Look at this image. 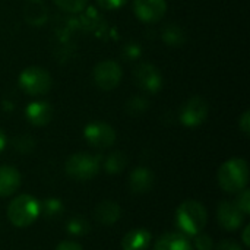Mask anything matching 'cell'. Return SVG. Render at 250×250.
Masks as SVG:
<instances>
[{
  "label": "cell",
  "mask_w": 250,
  "mask_h": 250,
  "mask_svg": "<svg viewBox=\"0 0 250 250\" xmlns=\"http://www.w3.org/2000/svg\"><path fill=\"white\" fill-rule=\"evenodd\" d=\"M64 170L75 180H91L100 173V158L85 152L73 154L67 158Z\"/></svg>",
  "instance_id": "obj_5"
},
{
  "label": "cell",
  "mask_w": 250,
  "mask_h": 250,
  "mask_svg": "<svg viewBox=\"0 0 250 250\" xmlns=\"http://www.w3.org/2000/svg\"><path fill=\"white\" fill-rule=\"evenodd\" d=\"M208 103L201 97L189 98L179 111V119L183 126L186 127H198L201 126L208 117Z\"/></svg>",
  "instance_id": "obj_7"
},
{
  "label": "cell",
  "mask_w": 250,
  "mask_h": 250,
  "mask_svg": "<svg viewBox=\"0 0 250 250\" xmlns=\"http://www.w3.org/2000/svg\"><path fill=\"white\" fill-rule=\"evenodd\" d=\"M83 136L91 146L100 149L110 148L116 142V130L104 122L88 123L83 129Z\"/></svg>",
  "instance_id": "obj_9"
},
{
  "label": "cell",
  "mask_w": 250,
  "mask_h": 250,
  "mask_svg": "<svg viewBox=\"0 0 250 250\" xmlns=\"http://www.w3.org/2000/svg\"><path fill=\"white\" fill-rule=\"evenodd\" d=\"M21 186V174L15 167L0 166V198L13 195Z\"/></svg>",
  "instance_id": "obj_16"
},
{
  "label": "cell",
  "mask_w": 250,
  "mask_h": 250,
  "mask_svg": "<svg viewBox=\"0 0 250 250\" xmlns=\"http://www.w3.org/2000/svg\"><path fill=\"white\" fill-rule=\"evenodd\" d=\"M154 250H193V246L182 233H166L157 240Z\"/></svg>",
  "instance_id": "obj_18"
},
{
  "label": "cell",
  "mask_w": 250,
  "mask_h": 250,
  "mask_svg": "<svg viewBox=\"0 0 250 250\" xmlns=\"http://www.w3.org/2000/svg\"><path fill=\"white\" fill-rule=\"evenodd\" d=\"M215 250H243V248L233 239H224L217 245Z\"/></svg>",
  "instance_id": "obj_30"
},
{
  "label": "cell",
  "mask_w": 250,
  "mask_h": 250,
  "mask_svg": "<svg viewBox=\"0 0 250 250\" xmlns=\"http://www.w3.org/2000/svg\"><path fill=\"white\" fill-rule=\"evenodd\" d=\"M152 236L146 229L138 227L126 233V236L122 240V249L123 250H148L151 245Z\"/></svg>",
  "instance_id": "obj_14"
},
{
  "label": "cell",
  "mask_w": 250,
  "mask_h": 250,
  "mask_svg": "<svg viewBox=\"0 0 250 250\" xmlns=\"http://www.w3.org/2000/svg\"><path fill=\"white\" fill-rule=\"evenodd\" d=\"M163 41L170 45V47H182L186 41V35H185V31L179 26V25H174V23H170L167 26H164L163 29Z\"/></svg>",
  "instance_id": "obj_19"
},
{
  "label": "cell",
  "mask_w": 250,
  "mask_h": 250,
  "mask_svg": "<svg viewBox=\"0 0 250 250\" xmlns=\"http://www.w3.org/2000/svg\"><path fill=\"white\" fill-rule=\"evenodd\" d=\"M122 215V208L117 202L114 201H103L100 202L95 209H94V217L98 223H101L103 226H113L114 223L119 221Z\"/></svg>",
  "instance_id": "obj_15"
},
{
  "label": "cell",
  "mask_w": 250,
  "mask_h": 250,
  "mask_svg": "<svg viewBox=\"0 0 250 250\" xmlns=\"http://www.w3.org/2000/svg\"><path fill=\"white\" fill-rule=\"evenodd\" d=\"M38 215L40 202L28 193L16 196L7 207V218L18 229L31 226L38 218Z\"/></svg>",
  "instance_id": "obj_3"
},
{
  "label": "cell",
  "mask_w": 250,
  "mask_h": 250,
  "mask_svg": "<svg viewBox=\"0 0 250 250\" xmlns=\"http://www.w3.org/2000/svg\"><path fill=\"white\" fill-rule=\"evenodd\" d=\"M56 250H83V248L76 243V242H72V240H66V242H62L57 245Z\"/></svg>",
  "instance_id": "obj_32"
},
{
  "label": "cell",
  "mask_w": 250,
  "mask_h": 250,
  "mask_svg": "<svg viewBox=\"0 0 250 250\" xmlns=\"http://www.w3.org/2000/svg\"><path fill=\"white\" fill-rule=\"evenodd\" d=\"M245 214L231 201H221L217 208V218L220 226L227 231L239 230L245 223Z\"/></svg>",
  "instance_id": "obj_11"
},
{
  "label": "cell",
  "mask_w": 250,
  "mask_h": 250,
  "mask_svg": "<svg viewBox=\"0 0 250 250\" xmlns=\"http://www.w3.org/2000/svg\"><path fill=\"white\" fill-rule=\"evenodd\" d=\"M25 116L32 126H45L53 119V107L47 101H34L25 108Z\"/></svg>",
  "instance_id": "obj_13"
},
{
  "label": "cell",
  "mask_w": 250,
  "mask_h": 250,
  "mask_svg": "<svg viewBox=\"0 0 250 250\" xmlns=\"http://www.w3.org/2000/svg\"><path fill=\"white\" fill-rule=\"evenodd\" d=\"M239 127H240V130L246 135V136H249L250 133V111L249 110H246L242 116H240V119H239Z\"/></svg>",
  "instance_id": "obj_31"
},
{
  "label": "cell",
  "mask_w": 250,
  "mask_h": 250,
  "mask_svg": "<svg viewBox=\"0 0 250 250\" xmlns=\"http://www.w3.org/2000/svg\"><path fill=\"white\" fill-rule=\"evenodd\" d=\"M249 233H250V226H246V227H245V230H243V234H242V240H243V243H245V246H246V248H249L250 246Z\"/></svg>",
  "instance_id": "obj_33"
},
{
  "label": "cell",
  "mask_w": 250,
  "mask_h": 250,
  "mask_svg": "<svg viewBox=\"0 0 250 250\" xmlns=\"http://www.w3.org/2000/svg\"><path fill=\"white\" fill-rule=\"evenodd\" d=\"M135 15L146 23L158 22L167 12L166 0H133Z\"/></svg>",
  "instance_id": "obj_10"
},
{
  "label": "cell",
  "mask_w": 250,
  "mask_h": 250,
  "mask_svg": "<svg viewBox=\"0 0 250 250\" xmlns=\"http://www.w3.org/2000/svg\"><path fill=\"white\" fill-rule=\"evenodd\" d=\"M63 211H64L63 202L57 198H48L40 205V212H42L45 218H57L62 215Z\"/></svg>",
  "instance_id": "obj_21"
},
{
  "label": "cell",
  "mask_w": 250,
  "mask_h": 250,
  "mask_svg": "<svg viewBox=\"0 0 250 250\" xmlns=\"http://www.w3.org/2000/svg\"><path fill=\"white\" fill-rule=\"evenodd\" d=\"M23 16L29 25L40 26L45 23L48 18V10L42 0H26L23 6Z\"/></svg>",
  "instance_id": "obj_17"
},
{
  "label": "cell",
  "mask_w": 250,
  "mask_h": 250,
  "mask_svg": "<svg viewBox=\"0 0 250 250\" xmlns=\"http://www.w3.org/2000/svg\"><path fill=\"white\" fill-rule=\"evenodd\" d=\"M218 185L227 193H239L249 182V166L243 158H231L218 168Z\"/></svg>",
  "instance_id": "obj_1"
},
{
  "label": "cell",
  "mask_w": 250,
  "mask_h": 250,
  "mask_svg": "<svg viewBox=\"0 0 250 250\" xmlns=\"http://www.w3.org/2000/svg\"><path fill=\"white\" fill-rule=\"evenodd\" d=\"M126 166H127V157L122 151L111 152L104 161V168L108 174H119L126 168Z\"/></svg>",
  "instance_id": "obj_20"
},
{
  "label": "cell",
  "mask_w": 250,
  "mask_h": 250,
  "mask_svg": "<svg viewBox=\"0 0 250 250\" xmlns=\"http://www.w3.org/2000/svg\"><path fill=\"white\" fill-rule=\"evenodd\" d=\"M4 146H6V135H4V132L0 129V152L4 149Z\"/></svg>",
  "instance_id": "obj_34"
},
{
  "label": "cell",
  "mask_w": 250,
  "mask_h": 250,
  "mask_svg": "<svg viewBox=\"0 0 250 250\" xmlns=\"http://www.w3.org/2000/svg\"><path fill=\"white\" fill-rule=\"evenodd\" d=\"M155 182L154 173L148 167H138L129 176V188L136 195L148 193Z\"/></svg>",
  "instance_id": "obj_12"
},
{
  "label": "cell",
  "mask_w": 250,
  "mask_h": 250,
  "mask_svg": "<svg viewBox=\"0 0 250 250\" xmlns=\"http://www.w3.org/2000/svg\"><path fill=\"white\" fill-rule=\"evenodd\" d=\"M13 145H15V148H16L19 152L26 154V152H31V151H32V148H34V141H32V138H29V136H19V138H15Z\"/></svg>",
  "instance_id": "obj_27"
},
{
  "label": "cell",
  "mask_w": 250,
  "mask_h": 250,
  "mask_svg": "<svg viewBox=\"0 0 250 250\" xmlns=\"http://www.w3.org/2000/svg\"><path fill=\"white\" fill-rule=\"evenodd\" d=\"M236 207L245 214V215H249L250 212V192L248 189H243L239 192L236 201H234Z\"/></svg>",
  "instance_id": "obj_25"
},
{
  "label": "cell",
  "mask_w": 250,
  "mask_h": 250,
  "mask_svg": "<svg viewBox=\"0 0 250 250\" xmlns=\"http://www.w3.org/2000/svg\"><path fill=\"white\" fill-rule=\"evenodd\" d=\"M133 79L141 91L146 94H157L163 88V76L151 63H141L133 70Z\"/></svg>",
  "instance_id": "obj_8"
},
{
  "label": "cell",
  "mask_w": 250,
  "mask_h": 250,
  "mask_svg": "<svg viewBox=\"0 0 250 250\" xmlns=\"http://www.w3.org/2000/svg\"><path fill=\"white\" fill-rule=\"evenodd\" d=\"M54 3L64 12H69V13H76V12H81L88 0H54Z\"/></svg>",
  "instance_id": "obj_24"
},
{
  "label": "cell",
  "mask_w": 250,
  "mask_h": 250,
  "mask_svg": "<svg viewBox=\"0 0 250 250\" xmlns=\"http://www.w3.org/2000/svg\"><path fill=\"white\" fill-rule=\"evenodd\" d=\"M207 208L193 199L185 201L176 211V224L185 236L199 234L207 226Z\"/></svg>",
  "instance_id": "obj_2"
},
{
  "label": "cell",
  "mask_w": 250,
  "mask_h": 250,
  "mask_svg": "<svg viewBox=\"0 0 250 250\" xmlns=\"http://www.w3.org/2000/svg\"><path fill=\"white\" fill-rule=\"evenodd\" d=\"M142 54V50H141V45L136 44V42H129L123 47L122 50V56L126 59V60H136L139 59Z\"/></svg>",
  "instance_id": "obj_26"
},
{
  "label": "cell",
  "mask_w": 250,
  "mask_h": 250,
  "mask_svg": "<svg viewBox=\"0 0 250 250\" xmlns=\"http://www.w3.org/2000/svg\"><path fill=\"white\" fill-rule=\"evenodd\" d=\"M122 67L114 60H104L100 62L92 72V78L95 85L103 91H111L114 89L120 81H122Z\"/></svg>",
  "instance_id": "obj_6"
},
{
  "label": "cell",
  "mask_w": 250,
  "mask_h": 250,
  "mask_svg": "<svg viewBox=\"0 0 250 250\" xmlns=\"http://www.w3.org/2000/svg\"><path fill=\"white\" fill-rule=\"evenodd\" d=\"M149 107V103L146 98L144 97H132L127 103H126V111L130 116H138L142 114L144 111H146Z\"/></svg>",
  "instance_id": "obj_23"
},
{
  "label": "cell",
  "mask_w": 250,
  "mask_h": 250,
  "mask_svg": "<svg viewBox=\"0 0 250 250\" xmlns=\"http://www.w3.org/2000/svg\"><path fill=\"white\" fill-rule=\"evenodd\" d=\"M195 249L196 250H214V242L208 234H196L195 236Z\"/></svg>",
  "instance_id": "obj_28"
},
{
  "label": "cell",
  "mask_w": 250,
  "mask_h": 250,
  "mask_svg": "<svg viewBox=\"0 0 250 250\" xmlns=\"http://www.w3.org/2000/svg\"><path fill=\"white\" fill-rule=\"evenodd\" d=\"M97 3L105 10H114L127 3V0H97Z\"/></svg>",
  "instance_id": "obj_29"
},
{
  "label": "cell",
  "mask_w": 250,
  "mask_h": 250,
  "mask_svg": "<svg viewBox=\"0 0 250 250\" xmlns=\"http://www.w3.org/2000/svg\"><path fill=\"white\" fill-rule=\"evenodd\" d=\"M66 229H67V233L72 234V236H85L89 231L91 226H89V221L85 217L76 215V217H72L67 221Z\"/></svg>",
  "instance_id": "obj_22"
},
{
  "label": "cell",
  "mask_w": 250,
  "mask_h": 250,
  "mask_svg": "<svg viewBox=\"0 0 250 250\" xmlns=\"http://www.w3.org/2000/svg\"><path fill=\"white\" fill-rule=\"evenodd\" d=\"M53 85L51 75L40 66H29L23 69L19 75V86L21 89L32 97L45 95Z\"/></svg>",
  "instance_id": "obj_4"
}]
</instances>
